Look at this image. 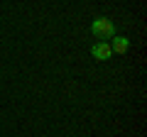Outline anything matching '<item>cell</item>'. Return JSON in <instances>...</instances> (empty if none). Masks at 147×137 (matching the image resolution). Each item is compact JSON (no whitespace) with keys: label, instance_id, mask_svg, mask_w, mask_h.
<instances>
[{"label":"cell","instance_id":"6da1fadb","mask_svg":"<svg viewBox=\"0 0 147 137\" xmlns=\"http://www.w3.org/2000/svg\"><path fill=\"white\" fill-rule=\"evenodd\" d=\"M91 32H93V37H98L100 42L113 39V37H115V22L110 20V17L100 15V17H96V20L91 22Z\"/></svg>","mask_w":147,"mask_h":137},{"label":"cell","instance_id":"3957f363","mask_svg":"<svg viewBox=\"0 0 147 137\" xmlns=\"http://www.w3.org/2000/svg\"><path fill=\"white\" fill-rule=\"evenodd\" d=\"M110 49H113L115 54H125L127 49H130V39H127V37H113Z\"/></svg>","mask_w":147,"mask_h":137},{"label":"cell","instance_id":"7a4b0ae2","mask_svg":"<svg viewBox=\"0 0 147 137\" xmlns=\"http://www.w3.org/2000/svg\"><path fill=\"white\" fill-rule=\"evenodd\" d=\"M91 54H93V59H98V61H105V59L113 56V49H110L108 42H96L93 47H91Z\"/></svg>","mask_w":147,"mask_h":137}]
</instances>
